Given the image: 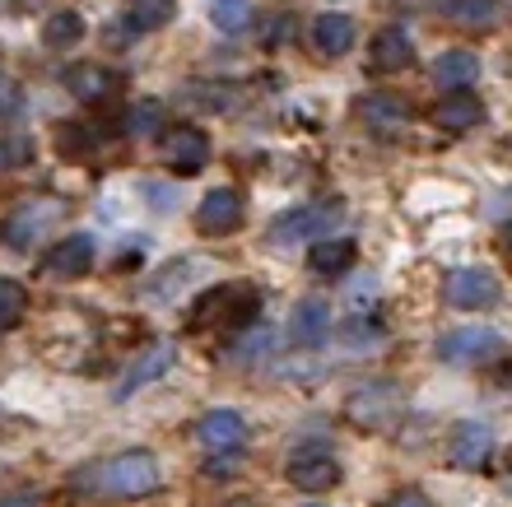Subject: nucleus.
Here are the masks:
<instances>
[{
    "mask_svg": "<svg viewBox=\"0 0 512 507\" xmlns=\"http://www.w3.org/2000/svg\"><path fill=\"white\" fill-rule=\"evenodd\" d=\"M308 507H317V503H308Z\"/></svg>",
    "mask_w": 512,
    "mask_h": 507,
    "instance_id": "obj_37",
    "label": "nucleus"
},
{
    "mask_svg": "<svg viewBox=\"0 0 512 507\" xmlns=\"http://www.w3.org/2000/svg\"><path fill=\"white\" fill-rule=\"evenodd\" d=\"M443 298L452 307H466V312H480V307H494L499 303V280L480 266H466V270H452L443 284Z\"/></svg>",
    "mask_w": 512,
    "mask_h": 507,
    "instance_id": "obj_8",
    "label": "nucleus"
},
{
    "mask_svg": "<svg viewBox=\"0 0 512 507\" xmlns=\"http://www.w3.org/2000/svg\"><path fill=\"white\" fill-rule=\"evenodd\" d=\"M159 154L177 177H196L210 163V135L201 126H168L159 135Z\"/></svg>",
    "mask_w": 512,
    "mask_h": 507,
    "instance_id": "obj_6",
    "label": "nucleus"
},
{
    "mask_svg": "<svg viewBox=\"0 0 512 507\" xmlns=\"http://www.w3.org/2000/svg\"><path fill=\"white\" fill-rule=\"evenodd\" d=\"M61 214H66V201H56V196H33V201H24L5 224H0V238H5L10 252H28V247H38V242L61 224Z\"/></svg>",
    "mask_w": 512,
    "mask_h": 507,
    "instance_id": "obj_2",
    "label": "nucleus"
},
{
    "mask_svg": "<svg viewBox=\"0 0 512 507\" xmlns=\"http://www.w3.org/2000/svg\"><path fill=\"white\" fill-rule=\"evenodd\" d=\"M340 214H345L340 201L294 205V210H284L280 219L270 224V242H280V247H289V242H312V238H322V233H331V228L340 224Z\"/></svg>",
    "mask_w": 512,
    "mask_h": 507,
    "instance_id": "obj_5",
    "label": "nucleus"
},
{
    "mask_svg": "<svg viewBox=\"0 0 512 507\" xmlns=\"http://www.w3.org/2000/svg\"><path fill=\"white\" fill-rule=\"evenodd\" d=\"M378 507H433V503L419 494V489H396V494H387Z\"/></svg>",
    "mask_w": 512,
    "mask_h": 507,
    "instance_id": "obj_34",
    "label": "nucleus"
},
{
    "mask_svg": "<svg viewBox=\"0 0 512 507\" xmlns=\"http://www.w3.org/2000/svg\"><path fill=\"white\" fill-rule=\"evenodd\" d=\"M415 61V42H410V33H401V28H382V33H373V42H368V66L378 70V75H396V70H405Z\"/></svg>",
    "mask_w": 512,
    "mask_h": 507,
    "instance_id": "obj_17",
    "label": "nucleus"
},
{
    "mask_svg": "<svg viewBox=\"0 0 512 507\" xmlns=\"http://www.w3.org/2000/svg\"><path fill=\"white\" fill-rule=\"evenodd\" d=\"M229 349H233V363H256V359H266L270 331H266V326H256V331H243Z\"/></svg>",
    "mask_w": 512,
    "mask_h": 507,
    "instance_id": "obj_29",
    "label": "nucleus"
},
{
    "mask_svg": "<svg viewBox=\"0 0 512 507\" xmlns=\"http://www.w3.org/2000/svg\"><path fill=\"white\" fill-rule=\"evenodd\" d=\"M289 484L303 489V494H326V489H336L340 484V461H331V452H303L289 456Z\"/></svg>",
    "mask_w": 512,
    "mask_h": 507,
    "instance_id": "obj_12",
    "label": "nucleus"
},
{
    "mask_svg": "<svg viewBox=\"0 0 512 507\" xmlns=\"http://www.w3.org/2000/svg\"><path fill=\"white\" fill-rule=\"evenodd\" d=\"M28 312V289L19 280H0V335L14 331Z\"/></svg>",
    "mask_w": 512,
    "mask_h": 507,
    "instance_id": "obj_27",
    "label": "nucleus"
},
{
    "mask_svg": "<svg viewBox=\"0 0 512 507\" xmlns=\"http://www.w3.org/2000/svg\"><path fill=\"white\" fill-rule=\"evenodd\" d=\"M177 0H126V28L131 33H159L173 19Z\"/></svg>",
    "mask_w": 512,
    "mask_h": 507,
    "instance_id": "obj_23",
    "label": "nucleus"
},
{
    "mask_svg": "<svg viewBox=\"0 0 512 507\" xmlns=\"http://www.w3.org/2000/svg\"><path fill=\"white\" fill-rule=\"evenodd\" d=\"M243 224V196L233 187H215L205 191V201L196 205V228L219 238V233H233V228Z\"/></svg>",
    "mask_w": 512,
    "mask_h": 507,
    "instance_id": "obj_13",
    "label": "nucleus"
},
{
    "mask_svg": "<svg viewBox=\"0 0 512 507\" xmlns=\"http://www.w3.org/2000/svg\"><path fill=\"white\" fill-rule=\"evenodd\" d=\"M177 363V349L173 345H149V349H140V359L131 363L122 373V387H117V401H126L131 391H140L145 382H154V377H163L168 368Z\"/></svg>",
    "mask_w": 512,
    "mask_h": 507,
    "instance_id": "obj_19",
    "label": "nucleus"
},
{
    "mask_svg": "<svg viewBox=\"0 0 512 507\" xmlns=\"http://www.w3.org/2000/svg\"><path fill=\"white\" fill-rule=\"evenodd\" d=\"M0 507H38V489H14L0 498Z\"/></svg>",
    "mask_w": 512,
    "mask_h": 507,
    "instance_id": "obj_36",
    "label": "nucleus"
},
{
    "mask_svg": "<svg viewBox=\"0 0 512 507\" xmlns=\"http://www.w3.org/2000/svg\"><path fill=\"white\" fill-rule=\"evenodd\" d=\"M443 14L461 28H494V19H499V0H447Z\"/></svg>",
    "mask_w": 512,
    "mask_h": 507,
    "instance_id": "obj_25",
    "label": "nucleus"
},
{
    "mask_svg": "<svg viewBox=\"0 0 512 507\" xmlns=\"http://www.w3.org/2000/svg\"><path fill=\"white\" fill-rule=\"evenodd\" d=\"M56 145H61V154H84V149H89V135H84L80 121H70V126H61Z\"/></svg>",
    "mask_w": 512,
    "mask_h": 507,
    "instance_id": "obj_32",
    "label": "nucleus"
},
{
    "mask_svg": "<svg viewBox=\"0 0 512 507\" xmlns=\"http://www.w3.org/2000/svg\"><path fill=\"white\" fill-rule=\"evenodd\" d=\"M261 307V294L252 284H215L201 303L191 307V326L205 331V326H229V321H252V312Z\"/></svg>",
    "mask_w": 512,
    "mask_h": 507,
    "instance_id": "obj_4",
    "label": "nucleus"
},
{
    "mask_svg": "<svg viewBox=\"0 0 512 507\" xmlns=\"http://www.w3.org/2000/svg\"><path fill=\"white\" fill-rule=\"evenodd\" d=\"M14 107H19V89H14L10 75H0V117H10Z\"/></svg>",
    "mask_w": 512,
    "mask_h": 507,
    "instance_id": "obj_35",
    "label": "nucleus"
},
{
    "mask_svg": "<svg viewBox=\"0 0 512 507\" xmlns=\"http://www.w3.org/2000/svg\"><path fill=\"white\" fill-rule=\"evenodd\" d=\"M294 38V14H266V19H261V42H266V47H280V42H289Z\"/></svg>",
    "mask_w": 512,
    "mask_h": 507,
    "instance_id": "obj_31",
    "label": "nucleus"
},
{
    "mask_svg": "<svg viewBox=\"0 0 512 507\" xmlns=\"http://www.w3.org/2000/svg\"><path fill=\"white\" fill-rule=\"evenodd\" d=\"M354 19L350 14H317V24H312V47H317V56H326V61H336V56H345L354 47Z\"/></svg>",
    "mask_w": 512,
    "mask_h": 507,
    "instance_id": "obj_21",
    "label": "nucleus"
},
{
    "mask_svg": "<svg viewBox=\"0 0 512 507\" xmlns=\"http://www.w3.org/2000/svg\"><path fill=\"white\" fill-rule=\"evenodd\" d=\"M345 340H350V345H359V340H382V326H373V321H364V317H354L350 326H345Z\"/></svg>",
    "mask_w": 512,
    "mask_h": 507,
    "instance_id": "obj_33",
    "label": "nucleus"
},
{
    "mask_svg": "<svg viewBox=\"0 0 512 507\" xmlns=\"http://www.w3.org/2000/svg\"><path fill=\"white\" fill-rule=\"evenodd\" d=\"M447 456L457 470H485L489 456H494V428L480 424V419H466V424L452 428V442H447Z\"/></svg>",
    "mask_w": 512,
    "mask_h": 507,
    "instance_id": "obj_11",
    "label": "nucleus"
},
{
    "mask_svg": "<svg viewBox=\"0 0 512 507\" xmlns=\"http://www.w3.org/2000/svg\"><path fill=\"white\" fill-rule=\"evenodd\" d=\"M210 24L219 33H243L252 28V0H210Z\"/></svg>",
    "mask_w": 512,
    "mask_h": 507,
    "instance_id": "obj_26",
    "label": "nucleus"
},
{
    "mask_svg": "<svg viewBox=\"0 0 512 507\" xmlns=\"http://www.w3.org/2000/svg\"><path fill=\"white\" fill-rule=\"evenodd\" d=\"M438 359L457 368H489L503 359V335L494 326H457L438 335Z\"/></svg>",
    "mask_w": 512,
    "mask_h": 507,
    "instance_id": "obj_3",
    "label": "nucleus"
},
{
    "mask_svg": "<svg viewBox=\"0 0 512 507\" xmlns=\"http://www.w3.org/2000/svg\"><path fill=\"white\" fill-rule=\"evenodd\" d=\"M401 387L396 382H368V387H359L345 401V414H350V424L359 428H387L391 419H396V410H401Z\"/></svg>",
    "mask_w": 512,
    "mask_h": 507,
    "instance_id": "obj_7",
    "label": "nucleus"
},
{
    "mask_svg": "<svg viewBox=\"0 0 512 507\" xmlns=\"http://www.w3.org/2000/svg\"><path fill=\"white\" fill-rule=\"evenodd\" d=\"M475 80H480V52H471V47H452V52L433 61V84L438 89H471Z\"/></svg>",
    "mask_w": 512,
    "mask_h": 507,
    "instance_id": "obj_20",
    "label": "nucleus"
},
{
    "mask_svg": "<svg viewBox=\"0 0 512 507\" xmlns=\"http://www.w3.org/2000/svg\"><path fill=\"white\" fill-rule=\"evenodd\" d=\"M94 270V238L89 233H70L42 256V275L47 280H80Z\"/></svg>",
    "mask_w": 512,
    "mask_h": 507,
    "instance_id": "obj_9",
    "label": "nucleus"
},
{
    "mask_svg": "<svg viewBox=\"0 0 512 507\" xmlns=\"http://www.w3.org/2000/svg\"><path fill=\"white\" fill-rule=\"evenodd\" d=\"M354 256H359V247H354L350 238H312V252H308V266L317 270V275H345V270L354 266Z\"/></svg>",
    "mask_w": 512,
    "mask_h": 507,
    "instance_id": "obj_22",
    "label": "nucleus"
},
{
    "mask_svg": "<svg viewBox=\"0 0 512 507\" xmlns=\"http://www.w3.org/2000/svg\"><path fill=\"white\" fill-rule=\"evenodd\" d=\"M354 117L364 121L368 131H378V135H396L405 131V121H410V107L401 103V98H391V94H368L354 103Z\"/></svg>",
    "mask_w": 512,
    "mask_h": 507,
    "instance_id": "obj_18",
    "label": "nucleus"
},
{
    "mask_svg": "<svg viewBox=\"0 0 512 507\" xmlns=\"http://www.w3.org/2000/svg\"><path fill=\"white\" fill-rule=\"evenodd\" d=\"M485 121V103L466 89H447L438 103H433V126H443L447 135H466Z\"/></svg>",
    "mask_w": 512,
    "mask_h": 507,
    "instance_id": "obj_14",
    "label": "nucleus"
},
{
    "mask_svg": "<svg viewBox=\"0 0 512 507\" xmlns=\"http://www.w3.org/2000/svg\"><path fill=\"white\" fill-rule=\"evenodd\" d=\"M33 159V140L28 135H0V168H24Z\"/></svg>",
    "mask_w": 512,
    "mask_h": 507,
    "instance_id": "obj_30",
    "label": "nucleus"
},
{
    "mask_svg": "<svg viewBox=\"0 0 512 507\" xmlns=\"http://www.w3.org/2000/svg\"><path fill=\"white\" fill-rule=\"evenodd\" d=\"M326 331H331V307L322 298H303V303L289 312V340L298 349H317L326 345Z\"/></svg>",
    "mask_w": 512,
    "mask_h": 507,
    "instance_id": "obj_16",
    "label": "nucleus"
},
{
    "mask_svg": "<svg viewBox=\"0 0 512 507\" xmlns=\"http://www.w3.org/2000/svg\"><path fill=\"white\" fill-rule=\"evenodd\" d=\"M196 442H201L210 456H229L247 442V424L238 410H210L196 419Z\"/></svg>",
    "mask_w": 512,
    "mask_h": 507,
    "instance_id": "obj_10",
    "label": "nucleus"
},
{
    "mask_svg": "<svg viewBox=\"0 0 512 507\" xmlns=\"http://www.w3.org/2000/svg\"><path fill=\"white\" fill-rule=\"evenodd\" d=\"M66 89L80 103H108L117 89H122V75L108 66H98V61H80V66L66 70Z\"/></svg>",
    "mask_w": 512,
    "mask_h": 507,
    "instance_id": "obj_15",
    "label": "nucleus"
},
{
    "mask_svg": "<svg viewBox=\"0 0 512 507\" xmlns=\"http://www.w3.org/2000/svg\"><path fill=\"white\" fill-rule=\"evenodd\" d=\"M163 126V107L154 103V98H145V103H135L131 112L122 117V135H154Z\"/></svg>",
    "mask_w": 512,
    "mask_h": 507,
    "instance_id": "obj_28",
    "label": "nucleus"
},
{
    "mask_svg": "<svg viewBox=\"0 0 512 507\" xmlns=\"http://www.w3.org/2000/svg\"><path fill=\"white\" fill-rule=\"evenodd\" d=\"M70 489L84 498H145L159 489V461L149 452H122L108 461H89L70 475Z\"/></svg>",
    "mask_w": 512,
    "mask_h": 507,
    "instance_id": "obj_1",
    "label": "nucleus"
},
{
    "mask_svg": "<svg viewBox=\"0 0 512 507\" xmlns=\"http://www.w3.org/2000/svg\"><path fill=\"white\" fill-rule=\"evenodd\" d=\"M80 38H84V14L80 10H56V14H47V24H42V42H47V47L66 52V47H75Z\"/></svg>",
    "mask_w": 512,
    "mask_h": 507,
    "instance_id": "obj_24",
    "label": "nucleus"
}]
</instances>
